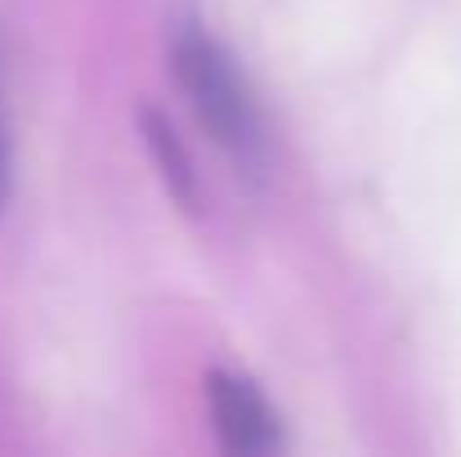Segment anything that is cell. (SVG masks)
Masks as SVG:
<instances>
[{
    "instance_id": "4",
    "label": "cell",
    "mask_w": 461,
    "mask_h": 457,
    "mask_svg": "<svg viewBox=\"0 0 461 457\" xmlns=\"http://www.w3.org/2000/svg\"><path fill=\"white\" fill-rule=\"evenodd\" d=\"M9 202V131H5V113H0V211Z\"/></svg>"
},
{
    "instance_id": "1",
    "label": "cell",
    "mask_w": 461,
    "mask_h": 457,
    "mask_svg": "<svg viewBox=\"0 0 461 457\" xmlns=\"http://www.w3.org/2000/svg\"><path fill=\"white\" fill-rule=\"evenodd\" d=\"M170 63L179 77V90L188 95L197 122L211 131V140L238 161V170L260 175L269 161L265 117L251 99L247 77L229 59V50L197 23H184L170 41Z\"/></svg>"
},
{
    "instance_id": "3",
    "label": "cell",
    "mask_w": 461,
    "mask_h": 457,
    "mask_svg": "<svg viewBox=\"0 0 461 457\" xmlns=\"http://www.w3.org/2000/svg\"><path fill=\"white\" fill-rule=\"evenodd\" d=\"M144 140H149V149H153L157 166H161V179H166V188L188 206V211H197V170H193V157L184 152L179 144V135H175V126L153 113V108H144Z\"/></svg>"
},
{
    "instance_id": "2",
    "label": "cell",
    "mask_w": 461,
    "mask_h": 457,
    "mask_svg": "<svg viewBox=\"0 0 461 457\" xmlns=\"http://www.w3.org/2000/svg\"><path fill=\"white\" fill-rule=\"evenodd\" d=\"M206 404H211V422L215 435L229 453L256 457V453H274L283 444V426L278 413L269 408V399L233 372H211L206 377Z\"/></svg>"
}]
</instances>
